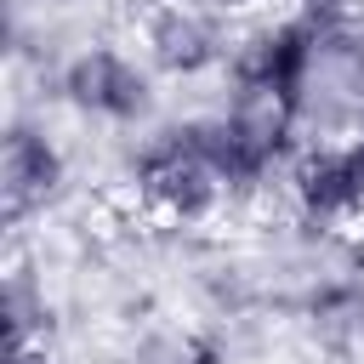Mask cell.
<instances>
[{
  "instance_id": "5",
  "label": "cell",
  "mask_w": 364,
  "mask_h": 364,
  "mask_svg": "<svg viewBox=\"0 0 364 364\" xmlns=\"http://www.w3.org/2000/svg\"><path fill=\"white\" fill-rule=\"evenodd\" d=\"M284 199L307 228L347 233L364 228V131L307 136L284 176Z\"/></svg>"
},
{
  "instance_id": "8",
  "label": "cell",
  "mask_w": 364,
  "mask_h": 364,
  "mask_svg": "<svg viewBox=\"0 0 364 364\" xmlns=\"http://www.w3.org/2000/svg\"><path fill=\"white\" fill-rule=\"evenodd\" d=\"M6 364H57L51 341H23V347H6Z\"/></svg>"
},
{
  "instance_id": "2",
  "label": "cell",
  "mask_w": 364,
  "mask_h": 364,
  "mask_svg": "<svg viewBox=\"0 0 364 364\" xmlns=\"http://www.w3.org/2000/svg\"><path fill=\"white\" fill-rule=\"evenodd\" d=\"M125 182H131L136 210L165 222V228H205L233 205L188 119L142 131L131 159H125Z\"/></svg>"
},
{
  "instance_id": "9",
  "label": "cell",
  "mask_w": 364,
  "mask_h": 364,
  "mask_svg": "<svg viewBox=\"0 0 364 364\" xmlns=\"http://www.w3.org/2000/svg\"><path fill=\"white\" fill-rule=\"evenodd\" d=\"M290 6H301L313 17H353L358 11V0H290Z\"/></svg>"
},
{
  "instance_id": "1",
  "label": "cell",
  "mask_w": 364,
  "mask_h": 364,
  "mask_svg": "<svg viewBox=\"0 0 364 364\" xmlns=\"http://www.w3.org/2000/svg\"><path fill=\"white\" fill-rule=\"evenodd\" d=\"M324 40H330V17H313L301 6L256 17L250 28H239V46L228 57V91L273 97L307 119L324 74Z\"/></svg>"
},
{
  "instance_id": "7",
  "label": "cell",
  "mask_w": 364,
  "mask_h": 364,
  "mask_svg": "<svg viewBox=\"0 0 364 364\" xmlns=\"http://www.w3.org/2000/svg\"><path fill=\"white\" fill-rule=\"evenodd\" d=\"M307 324L330 347L364 341V284L358 279H324L307 290Z\"/></svg>"
},
{
  "instance_id": "3",
  "label": "cell",
  "mask_w": 364,
  "mask_h": 364,
  "mask_svg": "<svg viewBox=\"0 0 364 364\" xmlns=\"http://www.w3.org/2000/svg\"><path fill=\"white\" fill-rule=\"evenodd\" d=\"M57 102L85 125L136 131L154 119L159 74L142 51H125L119 40H85L57 63Z\"/></svg>"
},
{
  "instance_id": "6",
  "label": "cell",
  "mask_w": 364,
  "mask_h": 364,
  "mask_svg": "<svg viewBox=\"0 0 364 364\" xmlns=\"http://www.w3.org/2000/svg\"><path fill=\"white\" fill-rule=\"evenodd\" d=\"M68 182H74V159H68L63 136L46 119L11 114L6 136H0V210H6V228H28V222L51 216L68 199Z\"/></svg>"
},
{
  "instance_id": "4",
  "label": "cell",
  "mask_w": 364,
  "mask_h": 364,
  "mask_svg": "<svg viewBox=\"0 0 364 364\" xmlns=\"http://www.w3.org/2000/svg\"><path fill=\"white\" fill-rule=\"evenodd\" d=\"M233 46H239V28L228 23V6H210V0H148L136 17V51L159 80L228 74Z\"/></svg>"
}]
</instances>
